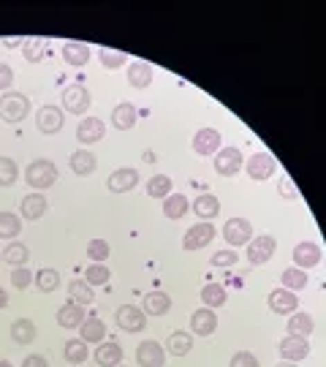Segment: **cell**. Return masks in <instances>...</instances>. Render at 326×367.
<instances>
[{"instance_id": "6da1fadb", "label": "cell", "mask_w": 326, "mask_h": 367, "mask_svg": "<svg viewBox=\"0 0 326 367\" xmlns=\"http://www.w3.org/2000/svg\"><path fill=\"white\" fill-rule=\"evenodd\" d=\"M58 180V166L52 163V161H46V158H38V161H33L31 166L25 169V183L35 188V190H46V188H52Z\"/></svg>"}, {"instance_id": "7a4b0ae2", "label": "cell", "mask_w": 326, "mask_h": 367, "mask_svg": "<svg viewBox=\"0 0 326 367\" xmlns=\"http://www.w3.org/2000/svg\"><path fill=\"white\" fill-rule=\"evenodd\" d=\"M31 112V98L22 92H6L0 98V117L6 122H22Z\"/></svg>"}, {"instance_id": "3957f363", "label": "cell", "mask_w": 326, "mask_h": 367, "mask_svg": "<svg viewBox=\"0 0 326 367\" xmlns=\"http://www.w3.org/2000/svg\"><path fill=\"white\" fill-rule=\"evenodd\" d=\"M223 240L231 247H242L253 240V226L248 218H228L223 223Z\"/></svg>"}, {"instance_id": "277c9868", "label": "cell", "mask_w": 326, "mask_h": 367, "mask_svg": "<svg viewBox=\"0 0 326 367\" xmlns=\"http://www.w3.org/2000/svg\"><path fill=\"white\" fill-rule=\"evenodd\" d=\"M90 104H93V98L85 85H68L63 90V106L71 115H85L90 109Z\"/></svg>"}, {"instance_id": "5b68a950", "label": "cell", "mask_w": 326, "mask_h": 367, "mask_svg": "<svg viewBox=\"0 0 326 367\" xmlns=\"http://www.w3.org/2000/svg\"><path fill=\"white\" fill-rule=\"evenodd\" d=\"M215 226L209 223V220H201V223H196L191 226L188 231H185V240H182V247L185 250H201V247H207V245L215 240Z\"/></svg>"}, {"instance_id": "8992f818", "label": "cell", "mask_w": 326, "mask_h": 367, "mask_svg": "<svg viewBox=\"0 0 326 367\" xmlns=\"http://www.w3.org/2000/svg\"><path fill=\"white\" fill-rule=\"evenodd\" d=\"M114 321H117V327L126 329V332H141V329L147 327L144 310L136 305H120L117 307V313H114Z\"/></svg>"}, {"instance_id": "52a82bcc", "label": "cell", "mask_w": 326, "mask_h": 367, "mask_svg": "<svg viewBox=\"0 0 326 367\" xmlns=\"http://www.w3.org/2000/svg\"><path fill=\"white\" fill-rule=\"evenodd\" d=\"M275 237L272 234H261V237H253L250 243H248V259H250V264L253 267H259V264H266L272 256H275Z\"/></svg>"}, {"instance_id": "ba28073f", "label": "cell", "mask_w": 326, "mask_h": 367, "mask_svg": "<svg viewBox=\"0 0 326 367\" xmlns=\"http://www.w3.org/2000/svg\"><path fill=\"white\" fill-rule=\"evenodd\" d=\"M242 169V150L239 147H223L215 155V172L223 177H234Z\"/></svg>"}, {"instance_id": "9c48e42d", "label": "cell", "mask_w": 326, "mask_h": 367, "mask_svg": "<svg viewBox=\"0 0 326 367\" xmlns=\"http://www.w3.org/2000/svg\"><path fill=\"white\" fill-rule=\"evenodd\" d=\"M136 362H139V367H163V362H166V351H163L161 343L144 340V343H139V348H136Z\"/></svg>"}, {"instance_id": "30bf717a", "label": "cell", "mask_w": 326, "mask_h": 367, "mask_svg": "<svg viewBox=\"0 0 326 367\" xmlns=\"http://www.w3.org/2000/svg\"><path fill=\"white\" fill-rule=\"evenodd\" d=\"M35 125H38L41 133H49V136L58 133L63 128V109L60 106H52V104L41 106L38 115H35Z\"/></svg>"}, {"instance_id": "8fae6325", "label": "cell", "mask_w": 326, "mask_h": 367, "mask_svg": "<svg viewBox=\"0 0 326 367\" xmlns=\"http://www.w3.org/2000/svg\"><path fill=\"white\" fill-rule=\"evenodd\" d=\"M269 310L272 313H277V316H293L296 313V307H299V300H296V294L289 291V288H275L272 294H269Z\"/></svg>"}, {"instance_id": "7c38bea8", "label": "cell", "mask_w": 326, "mask_h": 367, "mask_svg": "<svg viewBox=\"0 0 326 367\" xmlns=\"http://www.w3.org/2000/svg\"><path fill=\"white\" fill-rule=\"evenodd\" d=\"M293 264H296L299 270H313V267H318V264H321V247L316 243H310V240L299 243L293 247Z\"/></svg>"}, {"instance_id": "4fadbf2b", "label": "cell", "mask_w": 326, "mask_h": 367, "mask_svg": "<svg viewBox=\"0 0 326 367\" xmlns=\"http://www.w3.org/2000/svg\"><path fill=\"white\" fill-rule=\"evenodd\" d=\"M103 133H106V125H103L101 117H85L76 125V139L82 145H96V142L103 139Z\"/></svg>"}, {"instance_id": "5bb4252c", "label": "cell", "mask_w": 326, "mask_h": 367, "mask_svg": "<svg viewBox=\"0 0 326 367\" xmlns=\"http://www.w3.org/2000/svg\"><path fill=\"white\" fill-rule=\"evenodd\" d=\"M310 354V343L304 337H283L280 340V357L286 362H302L304 357Z\"/></svg>"}, {"instance_id": "9a60e30c", "label": "cell", "mask_w": 326, "mask_h": 367, "mask_svg": "<svg viewBox=\"0 0 326 367\" xmlns=\"http://www.w3.org/2000/svg\"><path fill=\"white\" fill-rule=\"evenodd\" d=\"M248 174H250V180H269L272 174H275V158L269 153H256L250 161H248Z\"/></svg>"}, {"instance_id": "2e32d148", "label": "cell", "mask_w": 326, "mask_h": 367, "mask_svg": "<svg viewBox=\"0 0 326 367\" xmlns=\"http://www.w3.org/2000/svg\"><path fill=\"white\" fill-rule=\"evenodd\" d=\"M191 329H194V335H198V337L212 335V332L218 329V316H215V310H209V307L196 310L194 316H191Z\"/></svg>"}, {"instance_id": "e0dca14e", "label": "cell", "mask_w": 326, "mask_h": 367, "mask_svg": "<svg viewBox=\"0 0 326 367\" xmlns=\"http://www.w3.org/2000/svg\"><path fill=\"white\" fill-rule=\"evenodd\" d=\"M194 150L198 155H212L221 150V133L215 128H201L194 136Z\"/></svg>"}, {"instance_id": "ac0fdd59", "label": "cell", "mask_w": 326, "mask_h": 367, "mask_svg": "<svg viewBox=\"0 0 326 367\" xmlns=\"http://www.w3.org/2000/svg\"><path fill=\"white\" fill-rule=\"evenodd\" d=\"M139 185V172H133V169H117L109 180H106V188L112 190V193H128Z\"/></svg>"}, {"instance_id": "d6986e66", "label": "cell", "mask_w": 326, "mask_h": 367, "mask_svg": "<svg viewBox=\"0 0 326 367\" xmlns=\"http://www.w3.org/2000/svg\"><path fill=\"white\" fill-rule=\"evenodd\" d=\"M144 316H153V318H158V316H166L169 310H171V297L166 294V291H150L147 297H144Z\"/></svg>"}, {"instance_id": "ffe728a7", "label": "cell", "mask_w": 326, "mask_h": 367, "mask_svg": "<svg viewBox=\"0 0 326 367\" xmlns=\"http://www.w3.org/2000/svg\"><path fill=\"white\" fill-rule=\"evenodd\" d=\"M58 324L63 329H76L85 324V307L76 305V302H65L60 310H58Z\"/></svg>"}, {"instance_id": "44dd1931", "label": "cell", "mask_w": 326, "mask_h": 367, "mask_svg": "<svg viewBox=\"0 0 326 367\" xmlns=\"http://www.w3.org/2000/svg\"><path fill=\"white\" fill-rule=\"evenodd\" d=\"M128 85L136 88V90H144L147 85H153V65L144 60L130 63L128 68Z\"/></svg>"}, {"instance_id": "7402d4cb", "label": "cell", "mask_w": 326, "mask_h": 367, "mask_svg": "<svg viewBox=\"0 0 326 367\" xmlns=\"http://www.w3.org/2000/svg\"><path fill=\"white\" fill-rule=\"evenodd\" d=\"M96 362L101 367H117L120 362H123V345H120V343H114V340H109V343L98 345Z\"/></svg>"}, {"instance_id": "603a6c76", "label": "cell", "mask_w": 326, "mask_h": 367, "mask_svg": "<svg viewBox=\"0 0 326 367\" xmlns=\"http://www.w3.org/2000/svg\"><path fill=\"white\" fill-rule=\"evenodd\" d=\"M63 60L74 68H82L90 60V47L82 41H68V44H63Z\"/></svg>"}, {"instance_id": "cb8c5ba5", "label": "cell", "mask_w": 326, "mask_h": 367, "mask_svg": "<svg viewBox=\"0 0 326 367\" xmlns=\"http://www.w3.org/2000/svg\"><path fill=\"white\" fill-rule=\"evenodd\" d=\"M96 166L98 161L90 150H76V153L71 155V172L79 174V177H90L96 172Z\"/></svg>"}, {"instance_id": "d4e9b609", "label": "cell", "mask_w": 326, "mask_h": 367, "mask_svg": "<svg viewBox=\"0 0 326 367\" xmlns=\"http://www.w3.org/2000/svg\"><path fill=\"white\" fill-rule=\"evenodd\" d=\"M286 327H289V335L291 337H304V340L313 335V329H316V324H313V316H310V313H293Z\"/></svg>"}, {"instance_id": "484cf974", "label": "cell", "mask_w": 326, "mask_h": 367, "mask_svg": "<svg viewBox=\"0 0 326 367\" xmlns=\"http://www.w3.org/2000/svg\"><path fill=\"white\" fill-rule=\"evenodd\" d=\"M0 259H3L6 264H14V267H25V264L31 261V250H28V245H22V243H8L6 247H3Z\"/></svg>"}, {"instance_id": "4316f807", "label": "cell", "mask_w": 326, "mask_h": 367, "mask_svg": "<svg viewBox=\"0 0 326 367\" xmlns=\"http://www.w3.org/2000/svg\"><path fill=\"white\" fill-rule=\"evenodd\" d=\"M194 210L198 218L212 220V218H218V213H221V202H218L215 193H201V196L194 202Z\"/></svg>"}, {"instance_id": "83f0119b", "label": "cell", "mask_w": 326, "mask_h": 367, "mask_svg": "<svg viewBox=\"0 0 326 367\" xmlns=\"http://www.w3.org/2000/svg\"><path fill=\"white\" fill-rule=\"evenodd\" d=\"M11 340L17 345H31L33 340H35V324H33L31 318H17L11 324Z\"/></svg>"}, {"instance_id": "f1b7e54d", "label": "cell", "mask_w": 326, "mask_h": 367, "mask_svg": "<svg viewBox=\"0 0 326 367\" xmlns=\"http://www.w3.org/2000/svg\"><path fill=\"white\" fill-rule=\"evenodd\" d=\"M166 348H169L171 357H185L194 348V335L191 332H171L169 340H166Z\"/></svg>"}, {"instance_id": "f546056e", "label": "cell", "mask_w": 326, "mask_h": 367, "mask_svg": "<svg viewBox=\"0 0 326 367\" xmlns=\"http://www.w3.org/2000/svg\"><path fill=\"white\" fill-rule=\"evenodd\" d=\"M46 199H44V193H28L25 199H22V218H28V220H38L41 215L46 213Z\"/></svg>"}, {"instance_id": "4dcf8cb0", "label": "cell", "mask_w": 326, "mask_h": 367, "mask_svg": "<svg viewBox=\"0 0 326 367\" xmlns=\"http://www.w3.org/2000/svg\"><path fill=\"white\" fill-rule=\"evenodd\" d=\"M188 199L182 196V193H169L166 199H163V215L166 218H171V220H180L182 215L188 213Z\"/></svg>"}, {"instance_id": "1f68e13d", "label": "cell", "mask_w": 326, "mask_h": 367, "mask_svg": "<svg viewBox=\"0 0 326 367\" xmlns=\"http://www.w3.org/2000/svg\"><path fill=\"white\" fill-rule=\"evenodd\" d=\"M228 300L226 288L221 286V283H207L204 288H201V302L209 307V310H215V307H223Z\"/></svg>"}, {"instance_id": "d6a6232c", "label": "cell", "mask_w": 326, "mask_h": 367, "mask_svg": "<svg viewBox=\"0 0 326 367\" xmlns=\"http://www.w3.org/2000/svg\"><path fill=\"white\" fill-rule=\"evenodd\" d=\"M68 294H71V302H76V305H90L93 300H96V294H93V286L87 283V280H71L68 283Z\"/></svg>"}, {"instance_id": "836d02e7", "label": "cell", "mask_w": 326, "mask_h": 367, "mask_svg": "<svg viewBox=\"0 0 326 367\" xmlns=\"http://www.w3.org/2000/svg\"><path fill=\"white\" fill-rule=\"evenodd\" d=\"M112 125L117 128V131H128L136 125V106L133 104H120V106H114V112H112Z\"/></svg>"}, {"instance_id": "e575fe53", "label": "cell", "mask_w": 326, "mask_h": 367, "mask_svg": "<svg viewBox=\"0 0 326 367\" xmlns=\"http://www.w3.org/2000/svg\"><path fill=\"white\" fill-rule=\"evenodd\" d=\"M63 357H65V362H71V365H85V362H87V343H85L82 337L68 340L63 348Z\"/></svg>"}, {"instance_id": "d590c367", "label": "cell", "mask_w": 326, "mask_h": 367, "mask_svg": "<svg viewBox=\"0 0 326 367\" xmlns=\"http://www.w3.org/2000/svg\"><path fill=\"white\" fill-rule=\"evenodd\" d=\"M79 332H82V340H85V343H103V337H106V324L93 316V318H85V324L79 327Z\"/></svg>"}, {"instance_id": "8d00e7d4", "label": "cell", "mask_w": 326, "mask_h": 367, "mask_svg": "<svg viewBox=\"0 0 326 367\" xmlns=\"http://www.w3.org/2000/svg\"><path fill=\"white\" fill-rule=\"evenodd\" d=\"M17 180H19V166H17V161L0 155V188H11Z\"/></svg>"}, {"instance_id": "74e56055", "label": "cell", "mask_w": 326, "mask_h": 367, "mask_svg": "<svg viewBox=\"0 0 326 367\" xmlns=\"http://www.w3.org/2000/svg\"><path fill=\"white\" fill-rule=\"evenodd\" d=\"M35 286H38V291H41V294H52V291L60 286V272H58V270H52V267L41 270V272L35 275Z\"/></svg>"}, {"instance_id": "f35d334b", "label": "cell", "mask_w": 326, "mask_h": 367, "mask_svg": "<svg viewBox=\"0 0 326 367\" xmlns=\"http://www.w3.org/2000/svg\"><path fill=\"white\" fill-rule=\"evenodd\" d=\"M283 288H289V291H299V288H304L307 286V272L304 270H299V267H289V270H283Z\"/></svg>"}, {"instance_id": "ab89813d", "label": "cell", "mask_w": 326, "mask_h": 367, "mask_svg": "<svg viewBox=\"0 0 326 367\" xmlns=\"http://www.w3.org/2000/svg\"><path fill=\"white\" fill-rule=\"evenodd\" d=\"M19 229H22V220H19V215L0 213V237H3V240L19 237Z\"/></svg>"}, {"instance_id": "60d3db41", "label": "cell", "mask_w": 326, "mask_h": 367, "mask_svg": "<svg viewBox=\"0 0 326 367\" xmlns=\"http://www.w3.org/2000/svg\"><path fill=\"white\" fill-rule=\"evenodd\" d=\"M44 52H46V38H25V44H22V55L28 58L31 63H38L44 58Z\"/></svg>"}, {"instance_id": "b9f144b4", "label": "cell", "mask_w": 326, "mask_h": 367, "mask_svg": "<svg viewBox=\"0 0 326 367\" xmlns=\"http://www.w3.org/2000/svg\"><path fill=\"white\" fill-rule=\"evenodd\" d=\"M147 193H150L153 199H166V196L171 193V180H169L166 174H153L150 183H147Z\"/></svg>"}, {"instance_id": "7bdbcfd3", "label": "cell", "mask_w": 326, "mask_h": 367, "mask_svg": "<svg viewBox=\"0 0 326 367\" xmlns=\"http://www.w3.org/2000/svg\"><path fill=\"white\" fill-rule=\"evenodd\" d=\"M98 60H101L103 68H112V71H114V68H120L123 63H128V55H126V52H117V49H106V47H103V49H98Z\"/></svg>"}, {"instance_id": "ee69618b", "label": "cell", "mask_w": 326, "mask_h": 367, "mask_svg": "<svg viewBox=\"0 0 326 367\" xmlns=\"http://www.w3.org/2000/svg\"><path fill=\"white\" fill-rule=\"evenodd\" d=\"M85 280H87L90 286H103V283L112 280V272H109V267H103V264H90V267L85 270Z\"/></svg>"}, {"instance_id": "f6af8a7d", "label": "cell", "mask_w": 326, "mask_h": 367, "mask_svg": "<svg viewBox=\"0 0 326 367\" xmlns=\"http://www.w3.org/2000/svg\"><path fill=\"white\" fill-rule=\"evenodd\" d=\"M109 243L106 240H101V237H96V240H90L87 243V256L93 259V264H103V259H109Z\"/></svg>"}, {"instance_id": "bcb514c9", "label": "cell", "mask_w": 326, "mask_h": 367, "mask_svg": "<svg viewBox=\"0 0 326 367\" xmlns=\"http://www.w3.org/2000/svg\"><path fill=\"white\" fill-rule=\"evenodd\" d=\"M237 259H239V256H237L234 250H218L209 261H212V267H218V270H228V267L237 264Z\"/></svg>"}, {"instance_id": "7dc6e473", "label": "cell", "mask_w": 326, "mask_h": 367, "mask_svg": "<svg viewBox=\"0 0 326 367\" xmlns=\"http://www.w3.org/2000/svg\"><path fill=\"white\" fill-rule=\"evenodd\" d=\"M11 283L22 291V288H28V286L33 283V272L28 270V267H17V270L11 272Z\"/></svg>"}, {"instance_id": "c3c4849f", "label": "cell", "mask_w": 326, "mask_h": 367, "mask_svg": "<svg viewBox=\"0 0 326 367\" xmlns=\"http://www.w3.org/2000/svg\"><path fill=\"white\" fill-rule=\"evenodd\" d=\"M228 367H261V365H259V359H256V354H250V351H239V354L231 357V365Z\"/></svg>"}, {"instance_id": "681fc988", "label": "cell", "mask_w": 326, "mask_h": 367, "mask_svg": "<svg viewBox=\"0 0 326 367\" xmlns=\"http://www.w3.org/2000/svg\"><path fill=\"white\" fill-rule=\"evenodd\" d=\"M277 193H280L283 199H296V196H299V190H296V185H293V180L289 177V174H283V177H280V183H277Z\"/></svg>"}, {"instance_id": "f907efd6", "label": "cell", "mask_w": 326, "mask_h": 367, "mask_svg": "<svg viewBox=\"0 0 326 367\" xmlns=\"http://www.w3.org/2000/svg\"><path fill=\"white\" fill-rule=\"evenodd\" d=\"M11 85H14V71L6 63H0V90H8Z\"/></svg>"}, {"instance_id": "816d5d0a", "label": "cell", "mask_w": 326, "mask_h": 367, "mask_svg": "<svg viewBox=\"0 0 326 367\" xmlns=\"http://www.w3.org/2000/svg\"><path fill=\"white\" fill-rule=\"evenodd\" d=\"M22 367H49V362H46L41 354H31V357H25Z\"/></svg>"}, {"instance_id": "f5cc1de1", "label": "cell", "mask_w": 326, "mask_h": 367, "mask_svg": "<svg viewBox=\"0 0 326 367\" xmlns=\"http://www.w3.org/2000/svg\"><path fill=\"white\" fill-rule=\"evenodd\" d=\"M19 44H25V41H22V38H17V35H14V38H3V47H6V49H17Z\"/></svg>"}, {"instance_id": "db71d44e", "label": "cell", "mask_w": 326, "mask_h": 367, "mask_svg": "<svg viewBox=\"0 0 326 367\" xmlns=\"http://www.w3.org/2000/svg\"><path fill=\"white\" fill-rule=\"evenodd\" d=\"M3 307H8V294H6V288H0V310Z\"/></svg>"}, {"instance_id": "11a10c76", "label": "cell", "mask_w": 326, "mask_h": 367, "mask_svg": "<svg viewBox=\"0 0 326 367\" xmlns=\"http://www.w3.org/2000/svg\"><path fill=\"white\" fill-rule=\"evenodd\" d=\"M275 367H296V362H286V359H283L280 365H275Z\"/></svg>"}, {"instance_id": "9f6ffc18", "label": "cell", "mask_w": 326, "mask_h": 367, "mask_svg": "<svg viewBox=\"0 0 326 367\" xmlns=\"http://www.w3.org/2000/svg\"><path fill=\"white\" fill-rule=\"evenodd\" d=\"M0 367H14L11 362H6V359H0Z\"/></svg>"}, {"instance_id": "6f0895ef", "label": "cell", "mask_w": 326, "mask_h": 367, "mask_svg": "<svg viewBox=\"0 0 326 367\" xmlns=\"http://www.w3.org/2000/svg\"><path fill=\"white\" fill-rule=\"evenodd\" d=\"M117 367H120V365H117Z\"/></svg>"}]
</instances>
